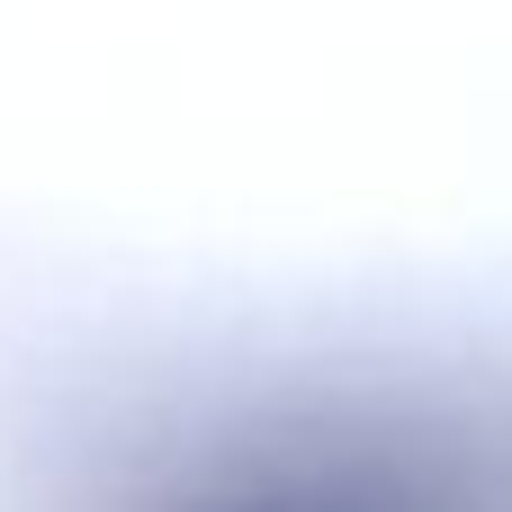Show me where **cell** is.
Instances as JSON below:
<instances>
[{
  "label": "cell",
  "mask_w": 512,
  "mask_h": 512,
  "mask_svg": "<svg viewBox=\"0 0 512 512\" xmlns=\"http://www.w3.org/2000/svg\"><path fill=\"white\" fill-rule=\"evenodd\" d=\"M99 512H512V432L423 414L198 432L135 459Z\"/></svg>",
  "instance_id": "6da1fadb"
}]
</instances>
